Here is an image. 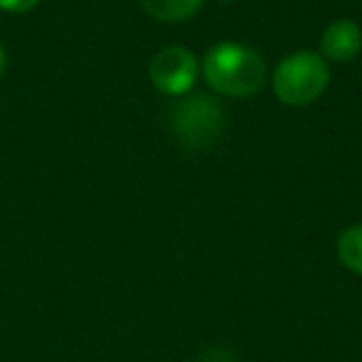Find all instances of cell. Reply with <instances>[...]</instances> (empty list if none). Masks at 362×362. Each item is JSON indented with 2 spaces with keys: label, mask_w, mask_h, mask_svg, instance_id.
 Returning <instances> with one entry per match:
<instances>
[{
  "label": "cell",
  "mask_w": 362,
  "mask_h": 362,
  "mask_svg": "<svg viewBox=\"0 0 362 362\" xmlns=\"http://www.w3.org/2000/svg\"><path fill=\"white\" fill-rule=\"evenodd\" d=\"M204 77L214 92L251 97L266 85V62L256 50L238 42H218L204 57Z\"/></svg>",
  "instance_id": "obj_1"
},
{
  "label": "cell",
  "mask_w": 362,
  "mask_h": 362,
  "mask_svg": "<svg viewBox=\"0 0 362 362\" xmlns=\"http://www.w3.org/2000/svg\"><path fill=\"white\" fill-rule=\"evenodd\" d=\"M330 82L327 62L317 52H293L273 72V92L283 105L305 107L315 102Z\"/></svg>",
  "instance_id": "obj_2"
},
{
  "label": "cell",
  "mask_w": 362,
  "mask_h": 362,
  "mask_svg": "<svg viewBox=\"0 0 362 362\" xmlns=\"http://www.w3.org/2000/svg\"><path fill=\"white\" fill-rule=\"evenodd\" d=\"M223 124L221 107L206 95L181 97L171 110V129L187 146H206L218 136Z\"/></svg>",
  "instance_id": "obj_3"
},
{
  "label": "cell",
  "mask_w": 362,
  "mask_h": 362,
  "mask_svg": "<svg viewBox=\"0 0 362 362\" xmlns=\"http://www.w3.org/2000/svg\"><path fill=\"white\" fill-rule=\"evenodd\" d=\"M199 77L197 55L187 47H164L149 62V80L161 95L184 97Z\"/></svg>",
  "instance_id": "obj_4"
},
{
  "label": "cell",
  "mask_w": 362,
  "mask_h": 362,
  "mask_svg": "<svg viewBox=\"0 0 362 362\" xmlns=\"http://www.w3.org/2000/svg\"><path fill=\"white\" fill-rule=\"evenodd\" d=\"M322 57L332 62H350L362 50V28L352 21H332L320 37Z\"/></svg>",
  "instance_id": "obj_5"
},
{
  "label": "cell",
  "mask_w": 362,
  "mask_h": 362,
  "mask_svg": "<svg viewBox=\"0 0 362 362\" xmlns=\"http://www.w3.org/2000/svg\"><path fill=\"white\" fill-rule=\"evenodd\" d=\"M204 0H139V6L161 23H181L197 16Z\"/></svg>",
  "instance_id": "obj_6"
},
{
  "label": "cell",
  "mask_w": 362,
  "mask_h": 362,
  "mask_svg": "<svg viewBox=\"0 0 362 362\" xmlns=\"http://www.w3.org/2000/svg\"><path fill=\"white\" fill-rule=\"evenodd\" d=\"M337 258L347 271L362 276V223L350 226L337 238Z\"/></svg>",
  "instance_id": "obj_7"
},
{
  "label": "cell",
  "mask_w": 362,
  "mask_h": 362,
  "mask_svg": "<svg viewBox=\"0 0 362 362\" xmlns=\"http://www.w3.org/2000/svg\"><path fill=\"white\" fill-rule=\"evenodd\" d=\"M40 0H0V8L8 13H28L37 6Z\"/></svg>",
  "instance_id": "obj_8"
},
{
  "label": "cell",
  "mask_w": 362,
  "mask_h": 362,
  "mask_svg": "<svg viewBox=\"0 0 362 362\" xmlns=\"http://www.w3.org/2000/svg\"><path fill=\"white\" fill-rule=\"evenodd\" d=\"M199 362H236V360H233V355L228 350H209L204 352Z\"/></svg>",
  "instance_id": "obj_9"
},
{
  "label": "cell",
  "mask_w": 362,
  "mask_h": 362,
  "mask_svg": "<svg viewBox=\"0 0 362 362\" xmlns=\"http://www.w3.org/2000/svg\"><path fill=\"white\" fill-rule=\"evenodd\" d=\"M3 70H6V50L0 47V75H3Z\"/></svg>",
  "instance_id": "obj_10"
},
{
  "label": "cell",
  "mask_w": 362,
  "mask_h": 362,
  "mask_svg": "<svg viewBox=\"0 0 362 362\" xmlns=\"http://www.w3.org/2000/svg\"><path fill=\"white\" fill-rule=\"evenodd\" d=\"M221 3H231V0H221Z\"/></svg>",
  "instance_id": "obj_11"
}]
</instances>
